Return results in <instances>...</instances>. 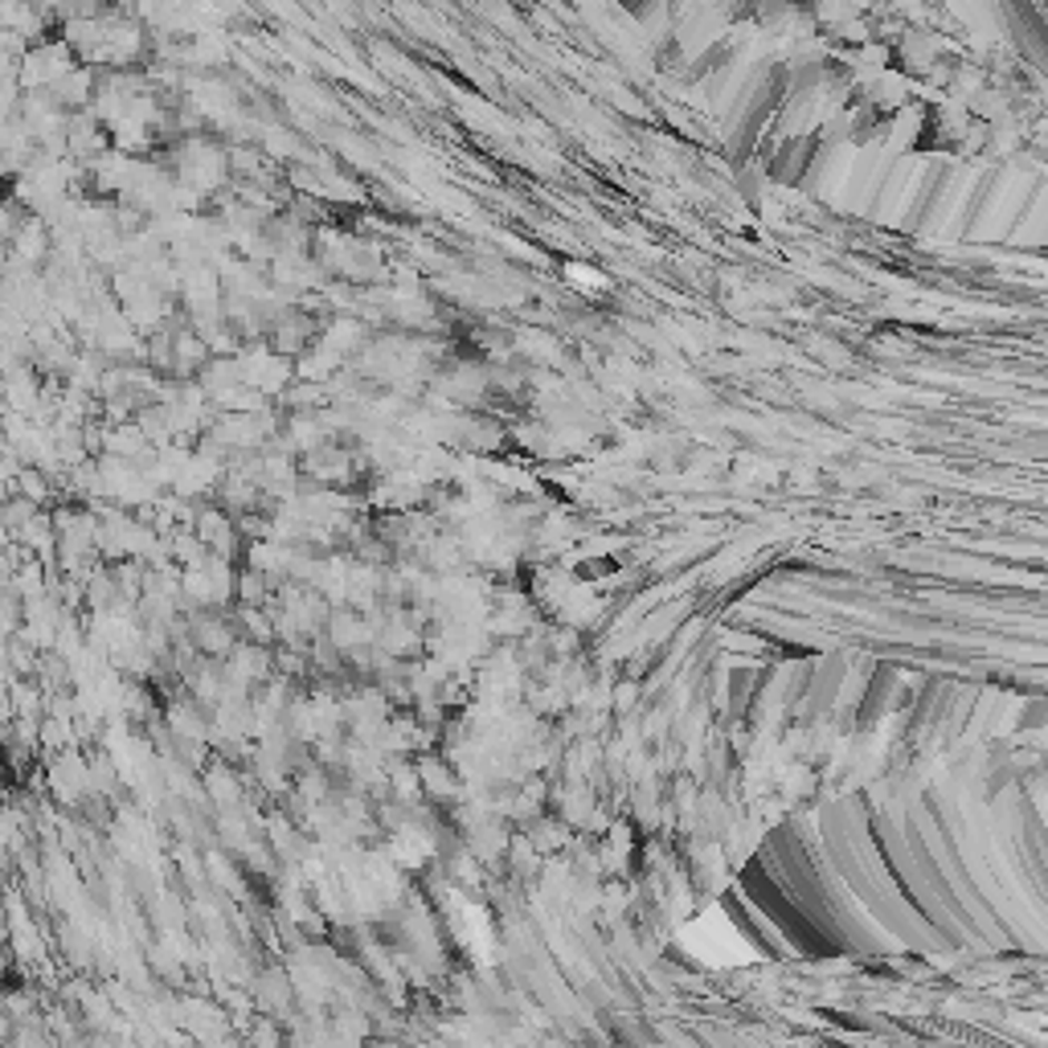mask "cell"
<instances>
[{"mask_svg": "<svg viewBox=\"0 0 1048 1048\" xmlns=\"http://www.w3.org/2000/svg\"><path fill=\"white\" fill-rule=\"evenodd\" d=\"M46 786H50L53 803H62V807H78L87 795H95V791H90L87 758L78 754L75 745H66V750H58L50 758V766H46Z\"/></svg>", "mask_w": 1048, "mask_h": 1048, "instance_id": "3", "label": "cell"}, {"mask_svg": "<svg viewBox=\"0 0 1048 1048\" xmlns=\"http://www.w3.org/2000/svg\"><path fill=\"white\" fill-rule=\"evenodd\" d=\"M9 254L21 258L26 266H33V271H41L53 254V229L46 226L38 214H29L26 222H21V229L13 234V242H9Z\"/></svg>", "mask_w": 1048, "mask_h": 1048, "instance_id": "4", "label": "cell"}, {"mask_svg": "<svg viewBox=\"0 0 1048 1048\" xmlns=\"http://www.w3.org/2000/svg\"><path fill=\"white\" fill-rule=\"evenodd\" d=\"M41 4H53V0H41Z\"/></svg>", "mask_w": 1048, "mask_h": 1048, "instance_id": "13", "label": "cell"}, {"mask_svg": "<svg viewBox=\"0 0 1048 1048\" xmlns=\"http://www.w3.org/2000/svg\"><path fill=\"white\" fill-rule=\"evenodd\" d=\"M168 729L185 737V742H202L205 737V713L193 701H173L168 705Z\"/></svg>", "mask_w": 1048, "mask_h": 1048, "instance_id": "8", "label": "cell"}, {"mask_svg": "<svg viewBox=\"0 0 1048 1048\" xmlns=\"http://www.w3.org/2000/svg\"><path fill=\"white\" fill-rule=\"evenodd\" d=\"M623 4H627V9H635V13H639V0H623Z\"/></svg>", "mask_w": 1048, "mask_h": 1048, "instance_id": "12", "label": "cell"}, {"mask_svg": "<svg viewBox=\"0 0 1048 1048\" xmlns=\"http://www.w3.org/2000/svg\"><path fill=\"white\" fill-rule=\"evenodd\" d=\"M13 492L26 496V500H33L38 508H50L53 505V492H58V480H53L50 471L33 468V463H21L13 476Z\"/></svg>", "mask_w": 1048, "mask_h": 1048, "instance_id": "6", "label": "cell"}, {"mask_svg": "<svg viewBox=\"0 0 1048 1048\" xmlns=\"http://www.w3.org/2000/svg\"><path fill=\"white\" fill-rule=\"evenodd\" d=\"M4 979H9V954L0 950V983H4Z\"/></svg>", "mask_w": 1048, "mask_h": 1048, "instance_id": "11", "label": "cell"}, {"mask_svg": "<svg viewBox=\"0 0 1048 1048\" xmlns=\"http://www.w3.org/2000/svg\"><path fill=\"white\" fill-rule=\"evenodd\" d=\"M26 217H29V209L17 202L13 193H4V197H0V246H9V242H13V234L21 229Z\"/></svg>", "mask_w": 1048, "mask_h": 1048, "instance_id": "9", "label": "cell"}, {"mask_svg": "<svg viewBox=\"0 0 1048 1048\" xmlns=\"http://www.w3.org/2000/svg\"><path fill=\"white\" fill-rule=\"evenodd\" d=\"M75 62H78L75 50L58 33H50V38H41L21 50V58H17V82H21V90H50Z\"/></svg>", "mask_w": 1048, "mask_h": 1048, "instance_id": "1", "label": "cell"}, {"mask_svg": "<svg viewBox=\"0 0 1048 1048\" xmlns=\"http://www.w3.org/2000/svg\"><path fill=\"white\" fill-rule=\"evenodd\" d=\"M324 332V320H316L307 307H283L266 320V341H271V353L278 356H304L312 344L320 341Z\"/></svg>", "mask_w": 1048, "mask_h": 1048, "instance_id": "2", "label": "cell"}, {"mask_svg": "<svg viewBox=\"0 0 1048 1048\" xmlns=\"http://www.w3.org/2000/svg\"><path fill=\"white\" fill-rule=\"evenodd\" d=\"M95 82H99V70H95V66L75 62L62 78H58V82H53L50 95L62 102L66 111H87L90 99H95Z\"/></svg>", "mask_w": 1048, "mask_h": 1048, "instance_id": "5", "label": "cell"}, {"mask_svg": "<svg viewBox=\"0 0 1048 1048\" xmlns=\"http://www.w3.org/2000/svg\"><path fill=\"white\" fill-rule=\"evenodd\" d=\"M193 639H197L205 656H226L229 644H234V627L226 619H217V615H205V619L193 623Z\"/></svg>", "mask_w": 1048, "mask_h": 1048, "instance_id": "7", "label": "cell"}, {"mask_svg": "<svg viewBox=\"0 0 1048 1048\" xmlns=\"http://www.w3.org/2000/svg\"><path fill=\"white\" fill-rule=\"evenodd\" d=\"M13 569H17V545H9V549H0V590L13 581Z\"/></svg>", "mask_w": 1048, "mask_h": 1048, "instance_id": "10", "label": "cell"}]
</instances>
